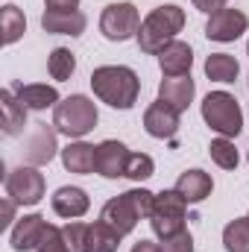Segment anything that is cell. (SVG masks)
<instances>
[{
  "label": "cell",
  "mask_w": 249,
  "mask_h": 252,
  "mask_svg": "<svg viewBox=\"0 0 249 252\" xmlns=\"http://www.w3.org/2000/svg\"><path fill=\"white\" fill-rule=\"evenodd\" d=\"M91 91L100 103L129 112L141 97V76L126 64H100L91 70Z\"/></svg>",
  "instance_id": "1"
},
{
  "label": "cell",
  "mask_w": 249,
  "mask_h": 252,
  "mask_svg": "<svg viewBox=\"0 0 249 252\" xmlns=\"http://www.w3.org/2000/svg\"><path fill=\"white\" fill-rule=\"evenodd\" d=\"M185 9L176 6V3H167V6H156L144 21H141V30L135 35L141 53H150V56H158L170 41H176V35L185 30Z\"/></svg>",
  "instance_id": "2"
},
{
  "label": "cell",
  "mask_w": 249,
  "mask_h": 252,
  "mask_svg": "<svg viewBox=\"0 0 249 252\" xmlns=\"http://www.w3.org/2000/svg\"><path fill=\"white\" fill-rule=\"evenodd\" d=\"M100 121V112H97V103L85 94H70L64 97L62 103L53 109V126L56 132L70 138V141H79L85 138Z\"/></svg>",
  "instance_id": "3"
},
{
  "label": "cell",
  "mask_w": 249,
  "mask_h": 252,
  "mask_svg": "<svg viewBox=\"0 0 249 252\" xmlns=\"http://www.w3.org/2000/svg\"><path fill=\"white\" fill-rule=\"evenodd\" d=\"M202 121L223 138H238L244 132V112L235 94L229 91H211L202 100Z\"/></svg>",
  "instance_id": "4"
},
{
  "label": "cell",
  "mask_w": 249,
  "mask_h": 252,
  "mask_svg": "<svg viewBox=\"0 0 249 252\" xmlns=\"http://www.w3.org/2000/svg\"><path fill=\"white\" fill-rule=\"evenodd\" d=\"M185 217H187V199L176 188H167L161 193H156L153 202V214H150V226L153 232L164 241L176 232L185 229Z\"/></svg>",
  "instance_id": "5"
},
{
  "label": "cell",
  "mask_w": 249,
  "mask_h": 252,
  "mask_svg": "<svg viewBox=\"0 0 249 252\" xmlns=\"http://www.w3.org/2000/svg\"><path fill=\"white\" fill-rule=\"evenodd\" d=\"M138 30H141V12L135 9V3H109L106 9H103V15H100V32H103V38H109V41H129V38H135L138 35Z\"/></svg>",
  "instance_id": "6"
},
{
  "label": "cell",
  "mask_w": 249,
  "mask_h": 252,
  "mask_svg": "<svg viewBox=\"0 0 249 252\" xmlns=\"http://www.w3.org/2000/svg\"><path fill=\"white\" fill-rule=\"evenodd\" d=\"M44 190H47L44 173L35 164H21L6 173V196L15 199L18 205H38L44 199Z\"/></svg>",
  "instance_id": "7"
},
{
  "label": "cell",
  "mask_w": 249,
  "mask_h": 252,
  "mask_svg": "<svg viewBox=\"0 0 249 252\" xmlns=\"http://www.w3.org/2000/svg\"><path fill=\"white\" fill-rule=\"evenodd\" d=\"M247 30H249L247 12L232 9V6H223V9L211 12V15H208V24H205V35H208L211 41H220V44L238 41Z\"/></svg>",
  "instance_id": "8"
},
{
  "label": "cell",
  "mask_w": 249,
  "mask_h": 252,
  "mask_svg": "<svg viewBox=\"0 0 249 252\" xmlns=\"http://www.w3.org/2000/svg\"><path fill=\"white\" fill-rule=\"evenodd\" d=\"M56 153H62L59 144H56V126L35 124L30 138L24 141V161L35 164V167H44V164H50L56 158Z\"/></svg>",
  "instance_id": "9"
},
{
  "label": "cell",
  "mask_w": 249,
  "mask_h": 252,
  "mask_svg": "<svg viewBox=\"0 0 249 252\" xmlns=\"http://www.w3.org/2000/svg\"><path fill=\"white\" fill-rule=\"evenodd\" d=\"M47 226H50V223H47L41 214H24V217H18L15 226H12V235H9L12 250L15 252L38 250L41 241H44V235H47Z\"/></svg>",
  "instance_id": "10"
},
{
  "label": "cell",
  "mask_w": 249,
  "mask_h": 252,
  "mask_svg": "<svg viewBox=\"0 0 249 252\" xmlns=\"http://www.w3.org/2000/svg\"><path fill=\"white\" fill-rule=\"evenodd\" d=\"M129 147L124 141H100L97 144V173L103 179H121L126 176V164H129Z\"/></svg>",
  "instance_id": "11"
},
{
  "label": "cell",
  "mask_w": 249,
  "mask_h": 252,
  "mask_svg": "<svg viewBox=\"0 0 249 252\" xmlns=\"http://www.w3.org/2000/svg\"><path fill=\"white\" fill-rule=\"evenodd\" d=\"M179 115L182 112H176L173 106H167L161 100L150 103L147 112H144V129H147V135L150 138H158V141L173 138L179 132Z\"/></svg>",
  "instance_id": "12"
},
{
  "label": "cell",
  "mask_w": 249,
  "mask_h": 252,
  "mask_svg": "<svg viewBox=\"0 0 249 252\" xmlns=\"http://www.w3.org/2000/svg\"><path fill=\"white\" fill-rule=\"evenodd\" d=\"M100 220L106 223V226H112L121 238L129 235V232H135V226L141 223V217H138V211H135V205H132V199L121 193V196H112L106 205H103V211H100Z\"/></svg>",
  "instance_id": "13"
},
{
  "label": "cell",
  "mask_w": 249,
  "mask_h": 252,
  "mask_svg": "<svg viewBox=\"0 0 249 252\" xmlns=\"http://www.w3.org/2000/svg\"><path fill=\"white\" fill-rule=\"evenodd\" d=\"M15 97L27 106V112H44V109H56L62 103L56 85H47V82H15L12 85Z\"/></svg>",
  "instance_id": "14"
},
{
  "label": "cell",
  "mask_w": 249,
  "mask_h": 252,
  "mask_svg": "<svg viewBox=\"0 0 249 252\" xmlns=\"http://www.w3.org/2000/svg\"><path fill=\"white\" fill-rule=\"evenodd\" d=\"M50 205H53V211L59 217H64V220H79V217L88 214L91 196L82 188H76V185H62V188H56V193L50 196Z\"/></svg>",
  "instance_id": "15"
},
{
  "label": "cell",
  "mask_w": 249,
  "mask_h": 252,
  "mask_svg": "<svg viewBox=\"0 0 249 252\" xmlns=\"http://www.w3.org/2000/svg\"><path fill=\"white\" fill-rule=\"evenodd\" d=\"M88 27V18L79 12V9H70V12H56V9H44L41 15V30L50 32V35H82Z\"/></svg>",
  "instance_id": "16"
},
{
  "label": "cell",
  "mask_w": 249,
  "mask_h": 252,
  "mask_svg": "<svg viewBox=\"0 0 249 252\" xmlns=\"http://www.w3.org/2000/svg\"><path fill=\"white\" fill-rule=\"evenodd\" d=\"M193 94H196V82L187 76H164L158 82V100L173 106L176 112H185L187 106L193 103Z\"/></svg>",
  "instance_id": "17"
},
{
  "label": "cell",
  "mask_w": 249,
  "mask_h": 252,
  "mask_svg": "<svg viewBox=\"0 0 249 252\" xmlns=\"http://www.w3.org/2000/svg\"><path fill=\"white\" fill-rule=\"evenodd\" d=\"M59 156H62L64 170H70V173H79V176L97 173V147L88 144V141H82V138L70 141Z\"/></svg>",
  "instance_id": "18"
},
{
  "label": "cell",
  "mask_w": 249,
  "mask_h": 252,
  "mask_svg": "<svg viewBox=\"0 0 249 252\" xmlns=\"http://www.w3.org/2000/svg\"><path fill=\"white\" fill-rule=\"evenodd\" d=\"M158 67L164 76H187L193 67V50L187 41H170L161 53H158Z\"/></svg>",
  "instance_id": "19"
},
{
  "label": "cell",
  "mask_w": 249,
  "mask_h": 252,
  "mask_svg": "<svg viewBox=\"0 0 249 252\" xmlns=\"http://www.w3.org/2000/svg\"><path fill=\"white\" fill-rule=\"evenodd\" d=\"M176 190L187 199V205H196V202H205V199L211 196V190H214V179H211L205 170L193 167V170H185V173L179 176Z\"/></svg>",
  "instance_id": "20"
},
{
  "label": "cell",
  "mask_w": 249,
  "mask_h": 252,
  "mask_svg": "<svg viewBox=\"0 0 249 252\" xmlns=\"http://www.w3.org/2000/svg\"><path fill=\"white\" fill-rule=\"evenodd\" d=\"M0 112H3V132L9 138H18L27 126V106L15 97L12 88L0 91Z\"/></svg>",
  "instance_id": "21"
},
{
  "label": "cell",
  "mask_w": 249,
  "mask_h": 252,
  "mask_svg": "<svg viewBox=\"0 0 249 252\" xmlns=\"http://www.w3.org/2000/svg\"><path fill=\"white\" fill-rule=\"evenodd\" d=\"M238 73H241V62L235 56H229V53H211L205 59V76L211 82H223L226 85V82H235Z\"/></svg>",
  "instance_id": "22"
},
{
  "label": "cell",
  "mask_w": 249,
  "mask_h": 252,
  "mask_svg": "<svg viewBox=\"0 0 249 252\" xmlns=\"http://www.w3.org/2000/svg\"><path fill=\"white\" fill-rule=\"evenodd\" d=\"M0 21H3V44H6V47H12L15 41L24 38V32H27V18H24V12H21L15 3H6V6H3Z\"/></svg>",
  "instance_id": "23"
},
{
  "label": "cell",
  "mask_w": 249,
  "mask_h": 252,
  "mask_svg": "<svg viewBox=\"0 0 249 252\" xmlns=\"http://www.w3.org/2000/svg\"><path fill=\"white\" fill-rule=\"evenodd\" d=\"M226 252H249V217H235L223 229Z\"/></svg>",
  "instance_id": "24"
},
{
  "label": "cell",
  "mask_w": 249,
  "mask_h": 252,
  "mask_svg": "<svg viewBox=\"0 0 249 252\" xmlns=\"http://www.w3.org/2000/svg\"><path fill=\"white\" fill-rule=\"evenodd\" d=\"M121 247V235L106 226L103 220L91 223V232H88V252H118Z\"/></svg>",
  "instance_id": "25"
},
{
  "label": "cell",
  "mask_w": 249,
  "mask_h": 252,
  "mask_svg": "<svg viewBox=\"0 0 249 252\" xmlns=\"http://www.w3.org/2000/svg\"><path fill=\"white\" fill-rule=\"evenodd\" d=\"M76 70V56L67 50V47H53L50 56H47V73L56 79V82H67Z\"/></svg>",
  "instance_id": "26"
},
{
  "label": "cell",
  "mask_w": 249,
  "mask_h": 252,
  "mask_svg": "<svg viewBox=\"0 0 249 252\" xmlns=\"http://www.w3.org/2000/svg\"><path fill=\"white\" fill-rule=\"evenodd\" d=\"M208 156H211V161H214L217 167H223V170H235V167L241 164V156H238V150H235V141H232V138H223V135L208 144Z\"/></svg>",
  "instance_id": "27"
},
{
  "label": "cell",
  "mask_w": 249,
  "mask_h": 252,
  "mask_svg": "<svg viewBox=\"0 0 249 252\" xmlns=\"http://www.w3.org/2000/svg\"><path fill=\"white\" fill-rule=\"evenodd\" d=\"M88 232H91V223H82V220H67V226H62V238L67 244L70 252H88Z\"/></svg>",
  "instance_id": "28"
},
{
  "label": "cell",
  "mask_w": 249,
  "mask_h": 252,
  "mask_svg": "<svg viewBox=\"0 0 249 252\" xmlns=\"http://www.w3.org/2000/svg\"><path fill=\"white\" fill-rule=\"evenodd\" d=\"M153 173H156V161H153V156H147V153H132V156H129L126 179H132V182H144V179H150Z\"/></svg>",
  "instance_id": "29"
},
{
  "label": "cell",
  "mask_w": 249,
  "mask_h": 252,
  "mask_svg": "<svg viewBox=\"0 0 249 252\" xmlns=\"http://www.w3.org/2000/svg\"><path fill=\"white\" fill-rule=\"evenodd\" d=\"M161 252H193V238H190V232L182 229V232L164 238V241H161Z\"/></svg>",
  "instance_id": "30"
},
{
  "label": "cell",
  "mask_w": 249,
  "mask_h": 252,
  "mask_svg": "<svg viewBox=\"0 0 249 252\" xmlns=\"http://www.w3.org/2000/svg\"><path fill=\"white\" fill-rule=\"evenodd\" d=\"M35 252H70L67 244H64V238H62V229L50 223V226H47V235H44V241H41V247Z\"/></svg>",
  "instance_id": "31"
},
{
  "label": "cell",
  "mask_w": 249,
  "mask_h": 252,
  "mask_svg": "<svg viewBox=\"0 0 249 252\" xmlns=\"http://www.w3.org/2000/svg\"><path fill=\"white\" fill-rule=\"evenodd\" d=\"M15 208H18V202L15 199H3V220H0V226L6 229V226H15Z\"/></svg>",
  "instance_id": "32"
},
{
  "label": "cell",
  "mask_w": 249,
  "mask_h": 252,
  "mask_svg": "<svg viewBox=\"0 0 249 252\" xmlns=\"http://www.w3.org/2000/svg\"><path fill=\"white\" fill-rule=\"evenodd\" d=\"M193 3V9H199V12H205V15H211V12H217V9H223L229 0H190Z\"/></svg>",
  "instance_id": "33"
},
{
  "label": "cell",
  "mask_w": 249,
  "mask_h": 252,
  "mask_svg": "<svg viewBox=\"0 0 249 252\" xmlns=\"http://www.w3.org/2000/svg\"><path fill=\"white\" fill-rule=\"evenodd\" d=\"M76 6H79V0H44V9H56V12H70Z\"/></svg>",
  "instance_id": "34"
},
{
  "label": "cell",
  "mask_w": 249,
  "mask_h": 252,
  "mask_svg": "<svg viewBox=\"0 0 249 252\" xmlns=\"http://www.w3.org/2000/svg\"><path fill=\"white\" fill-rule=\"evenodd\" d=\"M132 252H161V244H156V241H138Z\"/></svg>",
  "instance_id": "35"
},
{
  "label": "cell",
  "mask_w": 249,
  "mask_h": 252,
  "mask_svg": "<svg viewBox=\"0 0 249 252\" xmlns=\"http://www.w3.org/2000/svg\"><path fill=\"white\" fill-rule=\"evenodd\" d=\"M247 56H249V41H247Z\"/></svg>",
  "instance_id": "36"
},
{
  "label": "cell",
  "mask_w": 249,
  "mask_h": 252,
  "mask_svg": "<svg viewBox=\"0 0 249 252\" xmlns=\"http://www.w3.org/2000/svg\"><path fill=\"white\" fill-rule=\"evenodd\" d=\"M247 161H249V153H247Z\"/></svg>",
  "instance_id": "37"
},
{
  "label": "cell",
  "mask_w": 249,
  "mask_h": 252,
  "mask_svg": "<svg viewBox=\"0 0 249 252\" xmlns=\"http://www.w3.org/2000/svg\"><path fill=\"white\" fill-rule=\"evenodd\" d=\"M247 217H249V214H247Z\"/></svg>",
  "instance_id": "38"
}]
</instances>
